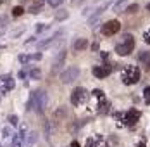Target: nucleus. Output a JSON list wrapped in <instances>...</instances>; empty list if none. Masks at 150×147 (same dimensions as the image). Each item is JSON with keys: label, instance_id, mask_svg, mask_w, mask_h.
Returning a JSON list of instances; mask_svg holds the SVG:
<instances>
[{"label": "nucleus", "instance_id": "obj_1", "mask_svg": "<svg viewBox=\"0 0 150 147\" xmlns=\"http://www.w3.org/2000/svg\"><path fill=\"white\" fill-rule=\"evenodd\" d=\"M47 101H48V93L45 90H35L30 97V102H28V111L35 109L36 113H43Z\"/></svg>", "mask_w": 150, "mask_h": 147}, {"label": "nucleus", "instance_id": "obj_2", "mask_svg": "<svg viewBox=\"0 0 150 147\" xmlns=\"http://www.w3.org/2000/svg\"><path fill=\"white\" fill-rule=\"evenodd\" d=\"M140 76H142V73H140V69L136 66H128V68L122 69L121 80H122L124 85H135V83H138Z\"/></svg>", "mask_w": 150, "mask_h": 147}, {"label": "nucleus", "instance_id": "obj_3", "mask_svg": "<svg viewBox=\"0 0 150 147\" xmlns=\"http://www.w3.org/2000/svg\"><path fill=\"white\" fill-rule=\"evenodd\" d=\"M66 56H67V52H66V49H62V50H59V54L54 57L52 68H50V74H52V76L57 74V73H62V69H64V66H66Z\"/></svg>", "mask_w": 150, "mask_h": 147}, {"label": "nucleus", "instance_id": "obj_4", "mask_svg": "<svg viewBox=\"0 0 150 147\" xmlns=\"http://www.w3.org/2000/svg\"><path fill=\"white\" fill-rule=\"evenodd\" d=\"M78 78H79V68H78V66H71V68H67V69H62V73H60V81H62L64 85L74 83Z\"/></svg>", "mask_w": 150, "mask_h": 147}, {"label": "nucleus", "instance_id": "obj_5", "mask_svg": "<svg viewBox=\"0 0 150 147\" xmlns=\"http://www.w3.org/2000/svg\"><path fill=\"white\" fill-rule=\"evenodd\" d=\"M124 38H126V42H121V44L116 45V54L121 56V57L122 56H129L133 52V49H135V40L129 35H126Z\"/></svg>", "mask_w": 150, "mask_h": 147}, {"label": "nucleus", "instance_id": "obj_6", "mask_svg": "<svg viewBox=\"0 0 150 147\" xmlns=\"http://www.w3.org/2000/svg\"><path fill=\"white\" fill-rule=\"evenodd\" d=\"M86 101H88V92L83 87H78L73 90V93H71V102H73V106H79V104L86 102Z\"/></svg>", "mask_w": 150, "mask_h": 147}, {"label": "nucleus", "instance_id": "obj_7", "mask_svg": "<svg viewBox=\"0 0 150 147\" xmlns=\"http://www.w3.org/2000/svg\"><path fill=\"white\" fill-rule=\"evenodd\" d=\"M119 29H121L119 21H117V19H110V21H107L104 26H102V35H105V36H112V35H116Z\"/></svg>", "mask_w": 150, "mask_h": 147}, {"label": "nucleus", "instance_id": "obj_8", "mask_svg": "<svg viewBox=\"0 0 150 147\" xmlns=\"http://www.w3.org/2000/svg\"><path fill=\"white\" fill-rule=\"evenodd\" d=\"M138 119H140V111H138V109H129V111L124 114V118H122V121H124L126 125H135Z\"/></svg>", "mask_w": 150, "mask_h": 147}, {"label": "nucleus", "instance_id": "obj_9", "mask_svg": "<svg viewBox=\"0 0 150 147\" xmlns=\"http://www.w3.org/2000/svg\"><path fill=\"white\" fill-rule=\"evenodd\" d=\"M91 73H93V76H95V78L102 80V78H105L107 74L110 73V69H109L107 66H95V68L91 69Z\"/></svg>", "mask_w": 150, "mask_h": 147}, {"label": "nucleus", "instance_id": "obj_10", "mask_svg": "<svg viewBox=\"0 0 150 147\" xmlns=\"http://www.w3.org/2000/svg\"><path fill=\"white\" fill-rule=\"evenodd\" d=\"M60 35H62V31H59L57 35H54V36H50V38H45V40H42L40 44L36 45V49H38V50H43V49H47V47H50V45H54V42H55V40L59 38Z\"/></svg>", "mask_w": 150, "mask_h": 147}, {"label": "nucleus", "instance_id": "obj_11", "mask_svg": "<svg viewBox=\"0 0 150 147\" xmlns=\"http://www.w3.org/2000/svg\"><path fill=\"white\" fill-rule=\"evenodd\" d=\"M86 147H109V144L102 138H98V137H90L86 140Z\"/></svg>", "mask_w": 150, "mask_h": 147}, {"label": "nucleus", "instance_id": "obj_12", "mask_svg": "<svg viewBox=\"0 0 150 147\" xmlns=\"http://www.w3.org/2000/svg\"><path fill=\"white\" fill-rule=\"evenodd\" d=\"M109 5H110V2H105V4H102V5H100L97 11H93V16H91L90 19H88V21H90V24H93V21H95L97 17H100L104 11H107V9H109Z\"/></svg>", "mask_w": 150, "mask_h": 147}, {"label": "nucleus", "instance_id": "obj_13", "mask_svg": "<svg viewBox=\"0 0 150 147\" xmlns=\"http://www.w3.org/2000/svg\"><path fill=\"white\" fill-rule=\"evenodd\" d=\"M66 116H67V109H66L64 106L57 107V111L54 113V119H55V121H59V123H60V121H64Z\"/></svg>", "mask_w": 150, "mask_h": 147}, {"label": "nucleus", "instance_id": "obj_14", "mask_svg": "<svg viewBox=\"0 0 150 147\" xmlns=\"http://www.w3.org/2000/svg\"><path fill=\"white\" fill-rule=\"evenodd\" d=\"M88 47V40L86 38H78L73 45V49H74V52H81V50H85Z\"/></svg>", "mask_w": 150, "mask_h": 147}, {"label": "nucleus", "instance_id": "obj_15", "mask_svg": "<svg viewBox=\"0 0 150 147\" xmlns=\"http://www.w3.org/2000/svg\"><path fill=\"white\" fill-rule=\"evenodd\" d=\"M43 9V0H35L33 5L30 7V14H38Z\"/></svg>", "mask_w": 150, "mask_h": 147}, {"label": "nucleus", "instance_id": "obj_16", "mask_svg": "<svg viewBox=\"0 0 150 147\" xmlns=\"http://www.w3.org/2000/svg\"><path fill=\"white\" fill-rule=\"evenodd\" d=\"M140 61L143 62V66L150 71V52H142L140 54Z\"/></svg>", "mask_w": 150, "mask_h": 147}, {"label": "nucleus", "instance_id": "obj_17", "mask_svg": "<svg viewBox=\"0 0 150 147\" xmlns=\"http://www.w3.org/2000/svg\"><path fill=\"white\" fill-rule=\"evenodd\" d=\"M23 14H24V7L23 5H16L14 9H12V16L14 17H21Z\"/></svg>", "mask_w": 150, "mask_h": 147}, {"label": "nucleus", "instance_id": "obj_18", "mask_svg": "<svg viewBox=\"0 0 150 147\" xmlns=\"http://www.w3.org/2000/svg\"><path fill=\"white\" fill-rule=\"evenodd\" d=\"M30 76L33 80H38L40 76H42V71H40V68H31L30 69Z\"/></svg>", "mask_w": 150, "mask_h": 147}, {"label": "nucleus", "instance_id": "obj_19", "mask_svg": "<svg viewBox=\"0 0 150 147\" xmlns=\"http://www.w3.org/2000/svg\"><path fill=\"white\" fill-rule=\"evenodd\" d=\"M69 17V12L67 11H59L57 14H55V21H64V19H67Z\"/></svg>", "mask_w": 150, "mask_h": 147}, {"label": "nucleus", "instance_id": "obj_20", "mask_svg": "<svg viewBox=\"0 0 150 147\" xmlns=\"http://www.w3.org/2000/svg\"><path fill=\"white\" fill-rule=\"evenodd\" d=\"M138 9H140V7H138V4H131V5L126 9V14H136V12H138Z\"/></svg>", "mask_w": 150, "mask_h": 147}, {"label": "nucleus", "instance_id": "obj_21", "mask_svg": "<svg viewBox=\"0 0 150 147\" xmlns=\"http://www.w3.org/2000/svg\"><path fill=\"white\" fill-rule=\"evenodd\" d=\"M35 142H36V133H35V132H31V133H30V138L26 140V144H28V146H33Z\"/></svg>", "mask_w": 150, "mask_h": 147}, {"label": "nucleus", "instance_id": "obj_22", "mask_svg": "<svg viewBox=\"0 0 150 147\" xmlns=\"http://www.w3.org/2000/svg\"><path fill=\"white\" fill-rule=\"evenodd\" d=\"M28 61H31V56H28V54H21V56H19V62L26 64Z\"/></svg>", "mask_w": 150, "mask_h": 147}, {"label": "nucleus", "instance_id": "obj_23", "mask_svg": "<svg viewBox=\"0 0 150 147\" xmlns=\"http://www.w3.org/2000/svg\"><path fill=\"white\" fill-rule=\"evenodd\" d=\"M143 97H145V102L150 104V87H147L143 90Z\"/></svg>", "mask_w": 150, "mask_h": 147}, {"label": "nucleus", "instance_id": "obj_24", "mask_svg": "<svg viewBox=\"0 0 150 147\" xmlns=\"http://www.w3.org/2000/svg\"><path fill=\"white\" fill-rule=\"evenodd\" d=\"M35 28H36V33H43V31L48 29V26H47V24H36Z\"/></svg>", "mask_w": 150, "mask_h": 147}, {"label": "nucleus", "instance_id": "obj_25", "mask_svg": "<svg viewBox=\"0 0 150 147\" xmlns=\"http://www.w3.org/2000/svg\"><path fill=\"white\" fill-rule=\"evenodd\" d=\"M21 140H23L21 137H14L12 138V147H21Z\"/></svg>", "mask_w": 150, "mask_h": 147}, {"label": "nucleus", "instance_id": "obj_26", "mask_svg": "<svg viewBox=\"0 0 150 147\" xmlns=\"http://www.w3.org/2000/svg\"><path fill=\"white\" fill-rule=\"evenodd\" d=\"M93 95H95L98 101H104V92H100V90H93Z\"/></svg>", "mask_w": 150, "mask_h": 147}, {"label": "nucleus", "instance_id": "obj_27", "mask_svg": "<svg viewBox=\"0 0 150 147\" xmlns=\"http://www.w3.org/2000/svg\"><path fill=\"white\" fill-rule=\"evenodd\" d=\"M7 23H9V19H7L5 16H0V28H5Z\"/></svg>", "mask_w": 150, "mask_h": 147}, {"label": "nucleus", "instance_id": "obj_28", "mask_svg": "<svg viewBox=\"0 0 150 147\" xmlns=\"http://www.w3.org/2000/svg\"><path fill=\"white\" fill-rule=\"evenodd\" d=\"M62 2H64V0H48V4H50L52 7H59Z\"/></svg>", "mask_w": 150, "mask_h": 147}, {"label": "nucleus", "instance_id": "obj_29", "mask_svg": "<svg viewBox=\"0 0 150 147\" xmlns=\"http://www.w3.org/2000/svg\"><path fill=\"white\" fill-rule=\"evenodd\" d=\"M9 123H11V125H17V116H16V114L9 116Z\"/></svg>", "mask_w": 150, "mask_h": 147}, {"label": "nucleus", "instance_id": "obj_30", "mask_svg": "<svg viewBox=\"0 0 150 147\" xmlns=\"http://www.w3.org/2000/svg\"><path fill=\"white\" fill-rule=\"evenodd\" d=\"M143 38H145V42L150 45V28H149V31H145V33H143Z\"/></svg>", "mask_w": 150, "mask_h": 147}, {"label": "nucleus", "instance_id": "obj_31", "mask_svg": "<svg viewBox=\"0 0 150 147\" xmlns=\"http://www.w3.org/2000/svg\"><path fill=\"white\" fill-rule=\"evenodd\" d=\"M124 4H126V0H119V2L116 4V11H119V9L122 7V5H124Z\"/></svg>", "mask_w": 150, "mask_h": 147}, {"label": "nucleus", "instance_id": "obj_32", "mask_svg": "<svg viewBox=\"0 0 150 147\" xmlns=\"http://www.w3.org/2000/svg\"><path fill=\"white\" fill-rule=\"evenodd\" d=\"M31 59H35V61H40V59H42V54H40V52H36V54H33V56H31Z\"/></svg>", "mask_w": 150, "mask_h": 147}, {"label": "nucleus", "instance_id": "obj_33", "mask_svg": "<svg viewBox=\"0 0 150 147\" xmlns=\"http://www.w3.org/2000/svg\"><path fill=\"white\" fill-rule=\"evenodd\" d=\"M69 147H81L79 146V142H78V140H73V142H71V146Z\"/></svg>", "mask_w": 150, "mask_h": 147}, {"label": "nucleus", "instance_id": "obj_34", "mask_svg": "<svg viewBox=\"0 0 150 147\" xmlns=\"http://www.w3.org/2000/svg\"><path fill=\"white\" fill-rule=\"evenodd\" d=\"M2 80H4V81H9V80H12V78H11V74H4Z\"/></svg>", "mask_w": 150, "mask_h": 147}, {"label": "nucleus", "instance_id": "obj_35", "mask_svg": "<svg viewBox=\"0 0 150 147\" xmlns=\"http://www.w3.org/2000/svg\"><path fill=\"white\" fill-rule=\"evenodd\" d=\"M100 56H102V59H104V61H107V59H109V54H107V52H100Z\"/></svg>", "mask_w": 150, "mask_h": 147}, {"label": "nucleus", "instance_id": "obj_36", "mask_svg": "<svg viewBox=\"0 0 150 147\" xmlns=\"http://www.w3.org/2000/svg\"><path fill=\"white\" fill-rule=\"evenodd\" d=\"M91 50H98V44H97V42L91 44Z\"/></svg>", "mask_w": 150, "mask_h": 147}, {"label": "nucleus", "instance_id": "obj_37", "mask_svg": "<svg viewBox=\"0 0 150 147\" xmlns=\"http://www.w3.org/2000/svg\"><path fill=\"white\" fill-rule=\"evenodd\" d=\"M19 78H26V73L24 71H19Z\"/></svg>", "mask_w": 150, "mask_h": 147}, {"label": "nucleus", "instance_id": "obj_38", "mask_svg": "<svg viewBox=\"0 0 150 147\" xmlns=\"http://www.w3.org/2000/svg\"><path fill=\"white\" fill-rule=\"evenodd\" d=\"M81 2H83V0H73V4H74V5H78V4H81Z\"/></svg>", "mask_w": 150, "mask_h": 147}, {"label": "nucleus", "instance_id": "obj_39", "mask_svg": "<svg viewBox=\"0 0 150 147\" xmlns=\"http://www.w3.org/2000/svg\"><path fill=\"white\" fill-rule=\"evenodd\" d=\"M147 9H149V11H150V4H149V5H147Z\"/></svg>", "mask_w": 150, "mask_h": 147}, {"label": "nucleus", "instance_id": "obj_40", "mask_svg": "<svg viewBox=\"0 0 150 147\" xmlns=\"http://www.w3.org/2000/svg\"><path fill=\"white\" fill-rule=\"evenodd\" d=\"M19 2H24V0H19Z\"/></svg>", "mask_w": 150, "mask_h": 147}]
</instances>
